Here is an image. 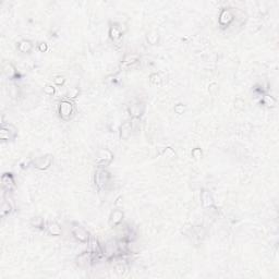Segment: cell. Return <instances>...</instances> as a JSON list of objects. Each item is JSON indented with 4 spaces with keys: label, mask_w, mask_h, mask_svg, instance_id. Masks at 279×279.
<instances>
[{
    "label": "cell",
    "mask_w": 279,
    "mask_h": 279,
    "mask_svg": "<svg viewBox=\"0 0 279 279\" xmlns=\"http://www.w3.org/2000/svg\"><path fill=\"white\" fill-rule=\"evenodd\" d=\"M39 49H40L42 51H44V50H46V49H47V46H46V45H44V44H42V45H40V47H39Z\"/></svg>",
    "instance_id": "14"
},
{
    "label": "cell",
    "mask_w": 279,
    "mask_h": 279,
    "mask_svg": "<svg viewBox=\"0 0 279 279\" xmlns=\"http://www.w3.org/2000/svg\"><path fill=\"white\" fill-rule=\"evenodd\" d=\"M53 92H55V89H53V87L50 86V85H47V86L45 87V93L48 94V95H53Z\"/></svg>",
    "instance_id": "11"
},
{
    "label": "cell",
    "mask_w": 279,
    "mask_h": 279,
    "mask_svg": "<svg viewBox=\"0 0 279 279\" xmlns=\"http://www.w3.org/2000/svg\"><path fill=\"white\" fill-rule=\"evenodd\" d=\"M109 179V173L105 170H98L97 173H96L95 177V181L96 184L98 185V188H104L105 184L107 183Z\"/></svg>",
    "instance_id": "3"
},
{
    "label": "cell",
    "mask_w": 279,
    "mask_h": 279,
    "mask_svg": "<svg viewBox=\"0 0 279 279\" xmlns=\"http://www.w3.org/2000/svg\"><path fill=\"white\" fill-rule=\"evenodd\" d=\"M19 49L22 53H27V51H30L32 49V45L30 42H26V40H24V42H21L19 45Z\"/></svg>",
    "instance_id": "7"
},
{
    "label": "cell",
    "mask_w": 279,
    "mask_h": 279,
    "mask_svg": "<svg viewBox=\"0 0 279 279\" xmlns=\"http://www.w3.org/2000/svg\"><path fill=\"white\" fill-rule=\"evenodd\" d=\"M122 217H123L122 212L116 210V212H114V214L111 215V221H114V225H117V223H119L122 220Z\"/></svg>",
    "instance_id": "6"
},
{
    "label": "cell",
    "mask_w": 279,
    "mask_h": 279,
    "mask_svg": "<svg viewBox=\"0 0 279 279\" xmlns=\"http://www.w3.org/2000/svg\"><path fill=\"white\" fill-rule=\"evenodd\" d=\"M51 164V157L50 156H46V157H39L37 158L35 162H34V165L35 167L39 168V169H46L50 166Z\"/></svg>",
    "instance_id": "4"
},
{
    "label": "cell",
    "mask_w": 279,
    "mask_h": 279,
    "mask_svg": "<svg viewBox=\"0 0 279 279\" xmlns=\"http://www.w3.org/2000/svg\"><path fill=\"white\" fill-rule=\"evenodd\" d=\"M71 114H72V104L68 101H61V104H60V116L64 120H67L70 118Z\"/></svg>",
    "instance_id": "2"
},
{
    "label": "cell",
    "mask_w": 279,
    "mask_h": 279,
    "mask_svg": "<svg viewBox=\"0 0 279 279\" xmlns=\"http://www.w3.org/2000/svg\"><path fill=\"white\" fill-rule=\"evenodd\" d=\"M110 34H114V38H119L120 37V35H121V33H120V31H118L117 28H111V31H110Z\"/></svg>",
    "instance_id": "10"
},
{
    "label": "cell",
    "mask_w": 279,
    "mask_h": 279,
    "mask_svg": "<svg viewBox=\"0 0 279 279\" xmlns=\"http://www.w3.org/2000/svg\"><path fill=\"white\" fill-rule=\"evenodd\" d=\"M137 61V58L135 56H130L128 57V58L124 60V62H123V64H130V63H134V62Z\"/></svg>",
    "instance_id": "9"
},
{
    "label": "cell",
    "mask_w": 279,
    "mask_h": 279,
    "mask_svg": "<svg viewBox=\"0 0 279 279\" xmlns=\"http://www.w3.org/2000/svg\"><path fill=\"white\" fill-rule=\"evenodd\" d=\"M72 233L73 236L81 242H87L88 241V232L81 226H74L72 227Z\"/></svg>",
    "instance_id": "1"
},
{
    "label": "cell",
    "mask_w": 279,
    "mask_h": 279,
    "mask_svg": "<svg viewBox=\"0 0 279 279\" xmlns=\"http://www.w3.org/2000/svg\"><path fill=\"white\" fill-rule=\"evenodd\" d=\"M48 230H49V232L50 233H53V235H59L60 232H61V230H60V227L57 225V223H51L50 226L48 227Z\"/></svg>",
    "instance_id": "8"
},
{
    "label": "cell",
    "mask_w": 279,
    "mask_h": 279,
    "mask_svg": "<svg viewBox=\"0 0 279 279\" xmlns=\"http://www.w3.org/2000/svg\"><path fill=\"white\" fill-rule=\"evenodd\" d=\"M202 200H203V205L205 207L207 206H210L213 204V198H212V195L209 194L208 192H203V195H202Z\"/></svg>",
    "instance_id": "5"
},
{
    "label": "cell",
    "mask_w": 279,
    "mask_h": 279,
    "mask_svg": "<svg viewBox=\"0 0 279 279\" xmlns=\"http://www.w3.org/2000/svg\"><path fill=\"white\" fill-rule=\"evenodd\" d=\"M64 82V79L62 78V76H58V78L55 79V83L58 84V85H61V84H63Z\"/></svg>",
    "instance_id": "13"
},
{
    "label": "cell",
    "mask_w": 279,
    "mask_h": 279,
    "mask_svg": "<svg viewBox=\"0 0 279 279\" xmlns=\"http://www.w3.org/2000/svg\"><path fill=\"white\" fill-rule=\"evenodd\" d=\"M151 81L153 82L154 84H157V83H160V78H159V75H157V74H153V75L151 76Z\"/></svg>",
    "instance_id": "12"
}]
</instances>
